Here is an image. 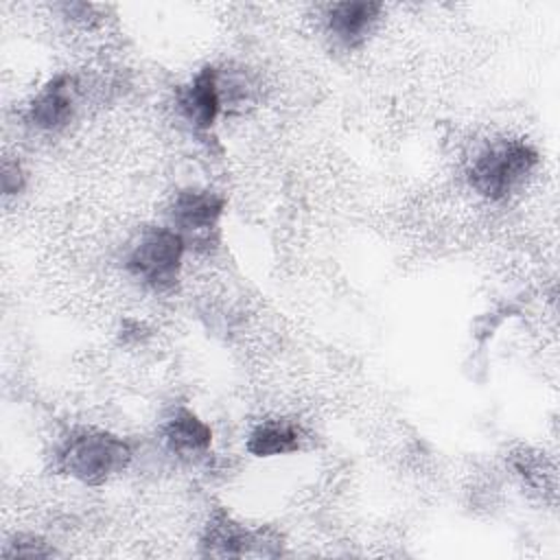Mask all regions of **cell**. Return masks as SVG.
Returning <instances> with one entry per match:
<instances>
[{"label": "cell", "instance_id": "9c48e42d", "mask_svg": "<svg viewBox=\"0 0 560 560\" xmlns=\"http://www.w3.org/2000/svg\"><path fill=\"white\" fill-rule=\"evenodd\" d=\"M300 446V433L284 422H265L256 427L247 440V451L256 457H273L293 453Z\"/></svg>", "mask_w": 560, "mask_h": 560}, {"label": "cell", "instance_id": "5b68a950", "mask_svg": "<svg viewBox=\"0 0 560 560\" xmlns=\"http://www.w3.org/2000/svg\"><path fill=\"white\" fill-rule=\"evenodd\" d=\"M223 212V199L212 190L188 188L182 190L173 201V221L184 232H203L217 225Z\"/></svg>", "mask_w": 560, "mask_h": 560}, {"label": "cell", "instance_id": "3957f363", "mask_svg": "<svg viewBox=\"0 0 560 560\" xmlns=\"http://www.w3.org/2000/svg\"><path fill=\"white\" fill-rule=\"evenodd\" d=\"M184 256V238L168 228H153L140 236L127 256L129 271L149 287L164 291L177 282Z\"/></svg>", "mask_w": 560, "mask_h": 560}, {"label": "cell", "instance_id": "52a82bcc", "mask_svg": "<svg viewBox=\"0 0 560 560\" xmlns=\"http://www.w3.org/2000/svg\"><path fill=\"white\" fill-rule=\"evenodd\" d=\"M378 2H337L328 11V28L343 44H359L378 18Z\"/></svg>", "mask_w": 560, "mask_h": 560}, {"label": "cell", "instance_id": "30bf717a", "mask_svg": "<svg viewBox=\"0 0 560 560\" xmlns=\"http://www.w3.org/2000/svg\"><path fill=\"white\" fill-rule=\"evenodd\" d=\"M254 542H256L254 534H249L245 527H241L236 521L223 514L208 525V532L203 538V545L208 547V551L217 556H243Z\"/></svg>", "mask_w": 560, "mask_h": 560}, {"label": "cell", "instance_id": "277c9868", "mask_svg": "<svg viewBox=\"0 0 560 560\" xmlns=\"http://www.w3.org/2000/svg\"><path fill=\"white\" fill-rule=\"evenodd\" d=\"M219 85L217 70L203 68L182 92H179V109L184 118L197 129H210L219 114Z\"/></svg>", "mask_w": 560, "mask_h": 560}, {"label": "cell", "instance_id": "7a4b0ae2", "mask_svg": "<svg viewBox=\"0 0 560 560\" xmlns=\"http://www.w3.org/2000/svg\"><path fill=\"white\" fill-rule=\"evenodd\" d=\"M127 444L105 431H81L61 451V466L74 479L98 486L120 472L129 462Z\"/></svg>", "mask_w": 560, "mask_h": 560}, {"label": "cell", "instance_id": "6da1fadb", "mask_svg": "<svg viewBox=\"0 0 560 560\" xmlns=\"http://www.w3.org/2000/svg\"><path fill=\"white\" fill-rule=\"evenodd\" d=\"M536 151L521 140H501L486 147L468 168L470 186L490 201L505 199L536 166Z\"/></svg>", "mask_w": 560, "mask_h": 560}, {"label": "cell", "instance_id": "8992f818", "mask_svg": "<svg viewBox=\"0 0 560 560\" xmlns=\"http://www.w3.org/2000/svg\"><path fill=\"white\" fill-rule=\"evenodd\" d=\"M72 116V81L68 77H55L33 98L28 120L46 131L61 129Z\"/></svg>", "mask_w": 560, "mask_h": 560}, {"label": "cell", "instance_id": "ba28073f", "mask_svg": "<svg viewBox=\"0 0 560 560\" xmlns=\"http://www.w3.org/2000/svg\"><path fill=\"white\" fill-rule=\"evenodd\" d=\"M164 438H166V444L171 446V451L192 453V451L208 448L212 433H210V427L206 422H201L192 411L179 409L166 422Z\"/></svg>", "mask_w": 560, "mask_h": 560}]
</instances>
